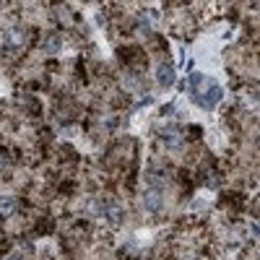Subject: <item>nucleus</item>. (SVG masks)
Wrapping results in <instances>:
<instances>
[{
    "mask_svg": "<svg viewBox=\"0 0 260 260\" xmlns=\"http://www.w3.org/2000/svg\"><path fill=\"white\" fill-rule=\"evenodd\" d=\"M175 65H169V62H161L159 65V71H156V81H159V86H164V89H167V86H172V83H175Z\"/></svg>",
    "mask_w": 260,
    "mask_h": 260,
    "instance_id": "obj_6",
    "label": "nucleus"
},
{
    "mask_svg": "<svg viewBox=\"0 0 260 260\" xmlns=\"http://www.w3.org/2000/svg\"><path fill=\"white\" fill-rule=\"evenodd\" d=\"M18 211V201L13 195H0V216H13Z\"/></svg>",
    "mask_w": 260,
    "mask_h": 260,
    "instance_id": "obj_7",
    "label": "nucleus"
},
{
    "mask_svg": "<svg viewBox=\"0 0 260 260\" xmlns=\"http://www.w3.org/2000/svg\"><path fill=\"white\" fill-rule=\"evenodd\" d=\"M6 260H26V257H24V255H21V252H11V255H8Z\"/></svg>",
    "mask_w": 260,
    "mask_h": 260,
    "instance_id": "obj_9",
    "label": "nucleus"
},
{
    "mask_svg": "<svg viewBox=\"0 0 260 260\" xmlns=\"http://www.w3.org/2000/svg\"><path fill=\"white\" fill-rule=\"evenodd\" d=\"M60 45H62V37L60 34H50V37L42 39V50H45V52H57Z\"/></svg>",
    "mask_w": 260,
    "mask_h": 260,
    "instance_id": "obj_8",
    "label": "nucleus"
},
{
    "mask_svg": "<svg viewBox=\"0 0 260 260\" xmlns=\"http://www.w3.org/2000/svg\"><path fill=\"white\" fill-rule=\"evenodd\" d=\"M187 91L192 96L195 104H201L203 110H213L216 104L224 99V89L213 78L203 76V73H190L187 78Z\"/></svg>",
    "mask_w": 260,
    "mask_h": 260,
    "instance_id": "obj_1",
    "label": "nucleus"
},
{
    "mask_svg": "<svg viewBox=\"0 0 260 260\" xmlns=\"http://www.w3.org/2000/svg\"><path fill=\"white\" fill-rule=\"evenodd\" d=\"M143 208L151 213H159L164 208V187L161 182H151L143 192Z\"/></svg>",
    "mask_w": 260,
    "mask_h": 260,
    "instance_id": "obj_4",
    "label": "nucleus"
},
{
    "mask_svg": "<svg viewBox=\"0 0 260 260\" xmlns=\"http://www.w3.org/2000/svg\"><path fill=\"white\" fill-rule=\"evenodd\" d=\"M96 213H99V219H102L107 226H120L122 219H125L122 206H120L115 198H107V195L96 201Z\"/></svg>",
    "mask_w": 260,
    "mask_h": 260,
    "instance_id": "obj_2",
    "label": "nucleus"
},
{
    "mask_svg": "<svg viewBox=\"0 0 260 260\" xmlns=\"http://www.w3.org/2000/svg\"><path fill=\"white\" fill-rule=\"evenodd\" d=\"M24 45H26V31L24 29H18V26L6 29V34H3V52L6 55L21 52V50H24Z\"/></svg>",
    "mask_w": 260,
    "mask_h": 260,
    "instance_id": "obj_3",
    "label": "nucleus"
},
{
    "mask_svg": "<svg viewBox=\"0 0 260 260\" xmlns=\"http://www.w3.org/2000/svg\"><path fill=\"white\" fill-rule=\"evenodd\" d=\"M161 141H164V146H167V148H172V151L182 148V143H185L182 130H180L177 125H167V127L161 130Z\"/></svg>",
    "mask_w": 260,
    "mask_h": 260,
    "instance_id": "obj_5",
    "label": "nucleus"
}]
</instances>
